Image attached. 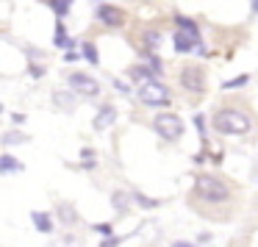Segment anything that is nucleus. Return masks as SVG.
<instances>
[{
  "mask_svg": "<svg viewBox=\"0 0 258 247\" xmlns=\"http://www.w3.org/2000/svg\"><path fill=\"white\" fill-rule=\"evenodd\" d=\"M92 3H106V0H92Z\"/></svg>",
  "mask_w": 258,
  "mask_h": 247,
  "instance_id": "obj_37",
  "label": "nucleus"
},
{
  "mask_svg": "<svg viewBox=\"0 0 258 247\" xmlns=\"http://www.w3.org/2000/svg\"><path fill=\"white\" fill-rule=\"evenodd\" d=\"M31 222H34V228L39 230V233L50 236L53 230H56V219H53V214L47 211H31Z\"/></svg>",
  "mask_w": 258,
  "mask_h": 247,
  "instance_id": "obj_12",
  "label": "nucleus"
},
{
  "mask_svg": "<svg viewBox=\"0 0 258 247\" xmlns=\"http://www.w3.org/2000/svg\"><path fill=\"white\" fill-rule=\"evenodd\" d=\"M172 47L178 56H189V53H200V56H208V50L203 47V36H191L186 31H175L172 36Z\"/></svg>",
  "mask_w": 258,
  "mask_h": 247,
  "instance_id": "obj_7",
  "label": "nucleus"
},
{
  "mask_svg": "<svg viewBox=\"0 0 258 247\" xmlns=\"http://www.w3.org/2000/svg\"><path fill=\"white\" fill-rule=\"evenodd\" d=\"M153 131H156L164 142H178L180 136H183L186 125L175 111H158L156 117H153Z\"/></svg>",
  "mask_w": 258,
  "mask_h": 247,
  "instance_id": "obj_4",
  "label": "nucleus"
},
{
  "mask_svg": "<svg viewBox=\"0 0 258 247\" xmlns=\"http://www.w3.org/2000/svg\"><path fill=\"white\" fill-rule=\"evenodd\" d=\"M81 158H97V150L95 147H84V150H81Z\"/></svg>",
  "mask_w": 258,
  "mask_h": 247,
  "instance_id": "obj_33",
  "label": "nucleus"
},
{
  "mask_svg": "<svg viewBox=\"0 0 258 247\" xmlns=\"http://www.w3.org/2000/svg\"><path fill=\"white\" fill-rule=\"evenodd\" d=\"M136 97H139V103L147 108H167L169 103H172L169 100V89L161 84V78H150V81H145V84H139Z\"/></svg>",
  "mask_w": 258,
  "mask_h": 247,
  "instance_id": "obj_3",
  "label": "nucleus"
},
{
  "mask_svg": "<svg viewBox=\"0 0 258 247\" xmlns=\"http://www.w3.org/2000/svg\"><path fill=\"white\" fill-rule=\"evenodd\" d=\"M169 247H203V244H197V241H189V239H175V241H169Z\"/></svg>",
  "mask_w": 258,
  "mask_h": 247,
  "instance_id": "obj_32",
  "label": "nucleus"
},
{
  "mask_svg": "<svg viewBox=\"0 0 258 247\" xmlns=\"http://www.w3.org/2000/svg\"><path fill=\"white\" fill-rule=\"evenodd\" d=\"M117 117H119L117 106L103 103V106H97L95 117H92V128H95V131H106V128H111V125L117 122Z\"/></svg>",
  "mask_w": 258,
  "mask_h": 247,
  "instance_id": "obj_9",
  "label": "nucleus"
},
{
  "mask_svg": "<svg viewBox=\"0 0 258 247\" xmlns=\"http://www.w3.org/2000/svg\"><path fill=\"white\" fill-rule=\"evenodd\" d=\"M78 169H84V172H92V169H97V158H81Z\"/></svg>",
  "mask_w": 258,
  "mask_h": 247,
  "instance_id": "obj_30",
  "label": "nucleus"
},
{
  "mask_svg": "<svg viewBox=\"0 0 258 247\" xmlns=\"http://www.w3.org/2000/svg\"><path fill=\"white\" fill-rule=\"evenodd\" d=\"M250 14H252V17H258V0H252V3H250Z\"/></svg>",
  "mask_w": 258,
  "mask_h": 247,
  "instance_id": "obj_36",
  "label": "nucleus"
},
{
  "mask_svg": "<svg viewBox=\"0 0 258 247\" xmlns=\"http://www.w3.org/2000/svg\"><path fill=\"white\" fill-rule=\"evenodd\" d=\"M47 6H50V12L56 14V20H64L70 14V9H73V0H45Z\"/></svg>",
  "mask_w": 258,
  "mask_h": 247,
  "instance_id": "obj_22",
  "label": "nucleus"
},
{
  "mask_svg": "<svg viewBox=\"0 0 258 247\" xmlns=\"http://www.w3.org/2000/svg\"><path fill=\"white\" fill-rule=\"evenodd\" d=\"M145 64L153 70V73H156V78H161V75H164V61L156 56V53H147V56H145Z\"/></svg>",
  "mask_w": 258,
  "mask_h": 247,
  "instance_id": "obj_25",
  "label": "nucleus"
},
{
  "mask_svg": "<svg viewBox=\"0 0 258 247\" xmlns=\"http://www.w3.org/2000/svg\"><path fill=\"white\" fill-rule=\"evenodd\" d=\"M134 203L142 208V211H153V208L161 206L158 197H150V195H145V192H139V189H134Z\"/></svg>",
  "mask_w": 258,
  "mask_h": 247,
  "instance_id": "obj_18",
  "label": "nucleus"
},
{
  "mask_svg": "<svg viewBox=\"0 0 258 247\" xmlns=\"http://www.w3.org/2000/svg\"><path fill=\"white\" fill-rule=\"evenodd\" d=\"M92 230L100 233V236H111L114 233V225L111 222H95V225H92Z\"/></svg>",
  "mask_w": 258,
  "mask_h": 247,
  "instance_id": "obj_28",
  "label": "nucleus"
},
{
  "mask_svg": "<svg viewBox=\"0 0 258 247\" xmlns=\"http://www.w3.org/2000/svg\"><path fill=\"white\" fill-rule=\"evenodd\" d=\"M67 84H70V89H73L75 95H81V97H97L100 95L97 78H92L89 73H81V70H75V73L67 75Z\"/></svg>",
  "mask_w": 258,
  "mask_h": 247,
  "instance_id": "obj_6",
  "label": "nucleus"
},
{
  "mask_svg": "<svg viewBox=\"0 0 258 247\" xmlns=\"http://www.w3.org/2000/svg\"><path fill=\"white\" fill-rule=\"evenodd\" d=\"M125 239H128V236H117V233H111V236H103V239L97 241V247H119Z\"/></svg>",
  "mask_w": 258,
  "mask_h": 247,
  "instance_id": "obj_26",
  "label": "nucleus"
},
{
  "mask_svg": "<svg viewBox=\"0 0 258 247\" xmlns=\"http://www.w3.org/2000/svg\"><path fill=\"white\" fill-rule=\"evenodd\" d=\"M64 61H67V64L84 61V53H81V50H64Z\"/></svg>",
  "mask_w": 258,
  "mask_h": 247,
  "instance_id": "obj_29",
  "label": "nucleus"
},
{
  "mask_svg": "<svg viewBox=\"0 0 258 247\" xmlns=\"http://www.w3.org/2000/svg\"><path fill=\"white\" fill-rule=\"evenodd\" d=\"M211 239H214V236L208 233V230H203V233L197 236V244H208V241H211Z\"/></svg>",
  "mask_w": 258,
  "mask_h": 247,
  "instance_id": "obj_34",
  "label": "nucleus"
},
{
  "mask_svg": "<svg viewBox=\"0 0 258 247\" xmlns=\"http://www.w3.org/2000/svg\"><path fill=\"white\" fill-rule=\"evenodd\" d=\"M0 114H3V103H0Z\"/></svg>",
  "mask_w": 258,
  "mask_h": 247,
  "instance_id": "obj_38",
  "label": "nucleus"
},
{
  "mask_svg": "<svg viewBox=\"0 0 258 247\" xmlns=\"http://www.w3.org/2000/svg\"><path fill=\"white\" fill-rule=\"evenodd\" d=\"M247 84H250V75L241 73V75H236V78H228V81H225L222 89H225V92H230V89H241V86H247Z\"/></svg>",
  "mask_w": 258,
  "mask_h": 247,
  "instance_id": "obj_24",
  "label": "nucleus"
},
{
  "mask_svg": "<svg viewBox=\"0 0 258 247\" xmlns=\"http://www.w3.org/2000/svg\"><path fill=\"white\" fill-rule=\"evenodd\" d=\"M142 56H147V53H156L158 50V45H161V34H158L156 28H147V31H142Z\"/></svg>",
  "mask_w": 258,
  "mask_h": 247,
  "instance_id": "obj_15",
  "label": "nucleus"
},
{
  "mask_svg": "<svg viewBox=\"0 0 258 247\" xmlns=\"http://www.w3.org/2000/svg\"><path fill=\"white\" fill-rule=\"evenodd\" d=\"M67 42H70V34L64 28V20H56V31H53V47H61L67 50Z\"/></svg>",
  "mask_w": 258,
  "mask_h": 247,
  "instance_id": "obj_23",
  "label": "nucleus"
},
{
  "mask_svg": "<svg viewBox=\"0 0 258 247\" xmlns=\"http://www.w3.org/2000/svg\"><path fill=\"white\" fill-rule=\"evenodd\" d=\"M191 122H195V128H197V136H200V145H203V150H208V131H206V114H200L197 111L195 117H191Z\"/></svg>",
  "mask_w": 258,
  "mask_h": 247,
  "instance_id": "obj_21",
  "label": "nucleus"
},
{
  "mask_svg": "<svg viewBox=\"0 0 258 247\" xmlns=\"http://www.w3.org/2000/svg\"><path fill=\"white\" fill-rule=\"evenodd\" d=\"M81 53H84V61L86 64H92V67H97L100 64V50H97V45L95 42H81Z\"/></svg>",
  "mask_w": 258,
  "mask_h": 247,
  "instance_id": "obj_19",
  "label": "nucleus"
},
{
  "mask_svg": "<svg viewBox=\"0 0 258 247\" xmlns=\"http://www.w3.org/2000/svg\"><path fill=\"white\" fill-rule=\"evenodd\" d=\"M178 84L183 86V92H189V95H203V92H206V70L197 67V64H186L178 73Z\"/></svg>",
  "mask_w": 258,
  "mask_h": 247,
  "instance_id": "obj_5",
  "label": "nucleus"
},
{
  "mask_svg": "<svg viewBox=\"0 0 258 247\" xmlns=\"http://www.w3.org/2000/svg\"><path fill=\"white\" fill-rule=\"evenodd\" d=\"M28 142H31V136H28V134H23V131H17V128L6 131V134L0 136V145H3V147H14V145H28Z\"/></svg>",
  "mask_w": 258,
  "mask_h": 247,
  "instance_id": "obj_17",
  "label": "nucleus"
},
{
  "mask_svg": "<svg viewBox=\"0 0 258 247\" xmlns=\"http://www.w3.org/2000/svg\"><path fill=\"white\" fill-rule=\"evenodd\" d=\"M23 169H25V164L17 156H12V153H3L0 156V175H20Z\"/></svg>",
  "mask_w": 258,
  "mask_h": 247,
  "instance_id": "obj_14",
  "label": "nucleus"
},
{
  "mask_svg": "<svg viewBox=\"0 0 258 247\" xmlns=\"http://www.w3.org/2000/svg\"><path fill=\"white\" fill-rule=\"evenodd\" d=\"M56 222H58V225H64V228H73V225H78V222H81L78 208H75L70 200L56 203Z\"/></svg>",
  "mask_w": 258,
  "mask_h": 247,
  "instance_id": "obj_10",
  "label": "nucleus"
},
{
  "mask_svg": "<svg viewBox=\"0 0 258 247\" xmlns=\"http://www.w3.org/2000/svg\"><path fill=\"white\" fill-rule=\"evenodd\" d=\"M53 106L61 108L64 114H73L75 108H78V97H75V92H53Z\"/></svg>",
  "mask_w": 258,
  "mask_h": 247,
  "instance_id": "obj_13",
  "label": "nucleus"
},
{
  "mask_svg": "<svg viewBox=\"0 0 258 247\" xmlns=\"http://www.w3.org/2000/svg\"><path fill=\"white\" fill-rule=\"evenodd\" d=\"M108 200H111V208L119 214V217H128L131 208L136 206V203H134V192H125V189H114Z\"/></svg>",
  "mask_w": 258,
  "mask_h": 247,
  "instance_id": "obj_11",
  "label": "nucleus"
},
{
  "mask_svg": "<svg viewBox=\"0 0 258 247\" xmlns=\"http://www.w3.org/2000/svg\"><path fill=\"white\" fill-rule=\"evenodd\" d=\"M128 78L134 81V84H145V81L156 78V73H153L145 61H139V64H134V67H128Z\"/></svg>",
  "mask_w": 258,
  "mask_h": 247,
  "instance_id": "obj_16",
  "label": "nucleus"
},
{
  "mask_svg": "<svg viewBox=\"0 0 258 247\" xmlns=\"http://www.w3.org/2000/svg\"><path fill=\"white\" fill-rule=\"evenodd\" d=\"M95 17H97V23H103L106 28H122L125 25V12L117 6H111V3H97Z\"/></svg>",
  "mask_w": 258,
  "mask_h": 247,
  "instance_id": "obj_8",
  "label": "nucleus"
},
{
  "mask_svg": "<svg viewBox=\"0 0 258 247\" xmlns=\"http://www.w3.org/2000/svg\"><path fill=\"white\" fill-rule=\"evenodd\" d=\"M191 208L206 217L225 222L233 214V203H236V186L228 183L225 178H219L217 172H195V186H191V197H189Z\"/></svg>",
  "mask_w": 258,
  "mask_h": 247,
  "instance_id": "obj_1",
  "label": "nucleus"
},
{
  "mask_svg": "<svg viewBox=\"0 0 258 247\" xmlns=\"http://www.w3.org/2000/svg\"><path fill=\"white\" fill-rule=\"evenodd\" d=\"M111 86H114L117 92H122V95H131V86L125 84V81H119V78H114V81H111Z\"/></svg>",
  "mask_w": 258,
  "mask_h": 247,
  "instance_id": "obj_31",
  "label": "nucleus"
},
{
  "mask_svg": "<svg viewBox=\"0 0 258 247\" xmlns=\"http://www.w3.org/2000/svg\"><path fill=\"white\" fill-rule=\"evenodd\" d=\"M172 20H175V25H178L180 31H186V34H191V36H203L200 34V25H197L191 17H186V14H175Z\"/></svg>",
  "mask_w": 258,
  "mask_h": 247,
  "instance_id": "obj_20",
  "label": "nucleus"
},
{
  "mask_svg": "<svg viewBox=\"0 0 258 247\" xmlns=\"http://www.w3.org/2000/svg\"><path fill=\"white\" fill-rule=\"evenodd\" d=\"M211 128L222 136H244L252 131V117L241 108H217L211 114Z\"/></svg>",
  "mask_w": 258,
  "mask_h": 247,
  "instance_id": "obj_2",
  "label": "nucleus"
},
{
  "mask_svg": "<svg viewBox=\"0 0 258 247\" xmlns=\"http://www.w3.org/2000/svg\"><path fill=\"white\" fill-rule=\"evenodd\" d=\"M28 75H31V78H36V81H39L42 75H45V67H42L39 61H31V58H28Z\"/></svg>",
  "mask_w": 258,
  "mask_h": 247,
  "instance_id": "obj_27",
  "label": "nucleus"
},
{
  "mask_svg": "<svg viewBox=\"0 0 258 247\" xmlns=\"http://www.w3.org/2000/svg\"><path fill=\"white\" fill-rule=\"evenodd\" d=\"M12 122L14 125H25V114H12Z\"/></svg>",
  "mask_w": 258,
  "mask_h": 247,
  "instance_id": "obj_35",
  "label": "nucleus"
}]
</instances>
